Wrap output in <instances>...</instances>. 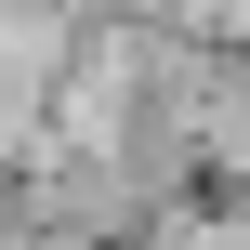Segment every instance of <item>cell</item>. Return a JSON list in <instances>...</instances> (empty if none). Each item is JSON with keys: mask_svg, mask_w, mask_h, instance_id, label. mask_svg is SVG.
<instances>
[{"mask_svg": "<svg viewBox=\"0 0 250 250\" xmlns=\"http://www.w3.org/2000/svg\"><path fill=\"white\" fill-rule=\"evenodd\" d=\"M105 13H145V26H185V40L250 53V0H105Z\"/></svg>", "mask_w": 250, "mask_h": 250, "instance_id": "cell-1", "label": "cell"}, {"mask_svg": "<svg viewBox=\"0 0 250 250\" xmlns=\"http://www.w3.org/2000/svg\"><path fill=\"white\" fill-rule=\"evenodd\" d=\"M105 250H171V224H145V237H105Z\"/></svg>", "mask_w": 250, "mask_h": 250, "instance_id": "cell-2", "label": "cell"}]
</instances>
